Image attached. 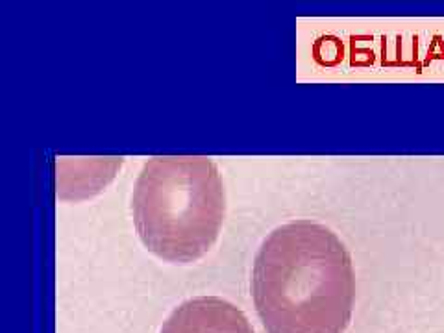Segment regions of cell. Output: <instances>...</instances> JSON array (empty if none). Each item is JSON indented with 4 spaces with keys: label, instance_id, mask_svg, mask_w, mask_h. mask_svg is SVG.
Returning a JSON list of instances; mask_svg holds the SVG:
<instances>
[{
    "label": "cell",
    "instance_id": "cell-1",
    "mask_svg": "<svg viewBox=\"0 0 444 333\" xmlns=\"http://www.w3.org/2000/svg\"><path fill=\"white\" fill-rule=\"evenodd\" d=\"M250 289L266 333H344L355 300L352 255L331 228L287 222L261 243Z\"/></svg>",
    "mask_w": 444,
    "mask_h": 333
},
{
    "label": "cell",
    "instance_id": "cell-2",
    "mask_svg": "<svg viewBox=\"0 0 444 333\" xmlns=\"http://www.w3.org/2000/svg\"><path fill=\"white\" fill-rule=\"evenodd\" d=\"M132 215L141 243L163 261L204 257L226 216V189L216 163L204 155L148 159L133 185Z\"/></svg>",
    "mask_w": 444,
    "mask_h": 333
},
{
    "label": "cell",
    "instance_id": "cell-3",
    "mask_svg": "<svg viewBox=\"0 0 444 333\" xmlns=\"http://www.w3.org/2000/svg\"><path fill=\"white\" fill-rule=\"evenodd\" d=\"M159 333H255L248 318L228 300L196 296L185 300L163 322Z\"/></svg>",
    "mask_w": 444,
    "mask_h": 333
}]
</instances>
